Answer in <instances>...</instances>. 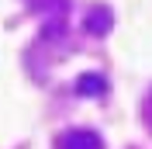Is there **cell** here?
Segmentation results:
<instances>
[{
	"label": "cell",
	"mask_w": 152,
	"mask_h": 149,
	"mask_svg": "<svg viewBox=\"0 0 152 149\" xmlns=\"http://www.w3.org/2000/svg\"><path fill=\"white\" fill-rule=\"evenodd\" d=\"M83 28L90 31V35H107V31L114 28V14H111V7H104V4L90 7V10H86V18H83Z\"/></svg>",
	"instance_id": "cell-2"
},
{
	"label": "cell",
	"mask_w": 152,
	"mask_h": 149,
	"mask_svg": "<svg viewBox=\"0 0 152 149\" xmlns=\"http://www.w3.org/2000/svg\"><path fill=\"white\" fill-rule=\"evenodd\" d=\"M142 114H145V128L152 132V94L145 97V108H142Z\"/></svg>",
	"instance_id": "cell-4"
},
{
	"label": "cell",
	"mask_w": 152,
	"mask_h": 149,
	"mask_svg": "<svg viewBox=\"0 0 152 149\" xmlns=\"http://www.w3.org/2000/svg\"><path fill=\"white\" fill-rule=\"evenodd\" d=\"M59 149H104V142L90 128H73V132L59 135Z\"/></svg>",
	"instance_id": "cell-1"
},
{
	"label": "cell",
	"mask_w": 152,
	"mask_h": 149,
	"mask_svg": "<svg viewBox=\"0 0 152 149\" xmlns=\"http://www.w3.org/2000/svg\"><path fill=\"white\" fill-rule=\"evenodd\" d=\"M76 94L80 97H104L107 94V80L100 73H83L76 80Z\"/></svg>",
	"instance_id": "cell-3"
}]
</instances>
